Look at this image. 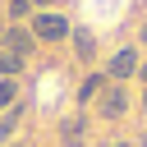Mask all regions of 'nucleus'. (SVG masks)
I'll use <instances>...</instances> for the list:
<instances>
[{"label":"nucleus","instance_id":"nucleus-1","mask_svg":"<svg viewBox=\"0 0 147 147\" xmlns=\"http://www.w3.org/2000/svg\"><path fill=\"white\" fill-rule=\"evenodd\" d=\"M28 28H32L37 46H60V41H69V32H74L69 14H60V9H37V14L28 18Z\"/></svg>","mask_w":147,"mask_h":147},{"label":"nucleus","instance_id":"nucleus-2","mask_svg":"<svg viewBox=\"0 0 147 147\" xmlns=\"http://www.w3.org/2000/svg\"><path fill=\"white\" fill-rule=\"evenodd\" d=\"M92 110H96L106 124L124 119V115H129V87H124V83H106V87H101V96L92 101Z\"/></svg>","mask_w":147,"mask_h":147},{"label":"nucleus","instance_id":"nucleus-3","mask_svg":"<svg viewBox=\"0 0 147 147\" xmlns=\"http://www.w3.org/2000/svg\"><path fill=\"white\" fill-rule=\"evenodd\" d=\"M0 51H14V55H23V60H32V55H37L32 28H28V23H5V28H0Z\"/></svg>","mask_w":147,"mask_h":147},{"label":"nucleus","instance_id":"nucleus-4","mask_svg":"<svg viewBox=\"0 0 147 147\" xmlns=\"http://www.w3.org/2000/svg\"><path fill=\"white\" fill-rule=\"evenodd\" d=\"M138 64H142L138 46H119V51H115V55L106 60V69H101V74H106L110 83H129V78L138 74Z\"/></svg>","mask_w":147,"mask_h":147},{"label":"nucleus","instance_id":"nucleus-5","mask_svg":"<svg viewBox=\"0 0 147 147\" xmlns=\"http://www.w3.org/2000/svg\"><path fill=\"white\" fill-rule=\"evenodd\" d=\"M60 142H64V147H83V142H87V115L60 119Z\"/></svg>","mask_w":147,"mask_h":147},{"label":"nucleus","instance_id":"nucleus-6","mask_svg":"<svg viewBox=\"0 0 147 147\" xmlns=\"http://www.w3.org/2000/svg\"><path fill=\"white\" fill-rule=\"evenodd\" d=\"M69 41H74L78 64H96V37H92L87 28H74V32H69Z\"/></svg>","mask_w":147,"mask_h":147},{"label":"nucleus","instance_id":"nucleus-7","mask_svg":"<svg viewBox=\"0 0 147 147\" xmlns=\"http://www.w3.org/2000/svg\"><path fill=\"white\" fill-rule=\"evenodd\" d=\"M106 83H110V78H106L101 69H92V74H87V78L78 83V92H74V101H78V106H92V101L101 96V87H106Z\"/></svg>","mask_w":147,"mask_h":147},{"label":"nucleus","instance_id":"nucleus-8","mask_svg":"<svg viewBox=\"0 0 147 147\" xmlns=\"http://www.w3.org/2000/svg\"><path fill=\"white\" fill-rule=\"evenodd\" d=\"M28 69V60L23 55H14V51H0V78H18Z\"/></svg>","mask_w":147,"mask_h":147},{"label":"nucleus","instance_id":"nucleus-9","mask_svg":"<svg viewBox=\"0 0 147 147\" xmlns=\"http://www.w3.org/2000/svg\"><path fill=\"white\" fill-rule=\"evenodd\" d=\"M9 106H18V78H0V115Z\"/></svg>","mask_w":147,"mask_h":147},{"label":"nucleus","instance_id":"nucleus-10","mask_svg":"<svg viewBox=\"0 0 147 147\" xmlns=\"http://www.w3.org/2000/svg\"><path fill=\"white\" fill-rule=\"evenodd\" d=\"M18 119H23V106H9V110L0 115V142H5V138L18 129Z\"/></svg>","mask_w":147,"mask_h":147},{"label":"nucleus","instance_id":"nucleus-11","mask_svg":"<svg viewBox=\"0 0 147 147\" xmlns=\"http://www.w3.org/2000/svg\"><path fill=\"white\" fill-rule=\"evenodd\" d=\"M37 9H32V0H9V18L14 23H23V18H32Z\"/></svg>","mask_w":147,"mask_h":147},{"label":"nucleus","instance_id":"nucleus-12","mask_svg":"<svg viewBox=\"0 0 147 147\" xmlns=\"http://www.w3.org/2000/svg\"><path fill=\"white\" fill-rule=\"evenodd\" d=\"M64 0H32V9H60Z\"/></svg>","mask_w":147,"mask_h":147},{"label":"nucleus","instance_id":"nucleus-13","mask_svg":"<svg viewBox=\"0 0 147 147\" xmlns=\"http://www.w3.org/2000/svg\"><path fill=\"white\" fill-rule=\"evenodd\" d=\"M138 41H142V46H147V23H142V28H138Z\"/></svg>","mask_w":147,"mask_h":147},{"label":"nucleus","instance_id":"nucleus-14","mask_svg":"<svg viewBox=\"0 0 147 147\" xmlns=\"http://www.w3.org/2000/svg\"><path fill=\"white\" fill-rule=\"evenodd\" d=\"M138 106H142V110H147V83H142V96H138Z\"/></svg>","mask_w":147,"mask_h":147},{"label":"nucleus","instance_id":"nucleus-15","mask_svg":"<svg viewBox=\"0 0 147 147\" xmlns=\"http://www.w3.org/2000/svg\"><path fill=\"white\" fill-rule=\"evenodd\" d=\"M138 74H142V83H147V60H142V64H138Z\"/></svg>","mask_w":147,"mask_h":147},{"label":"nucleus","instance_id":"nucleus-16","mask_svg":"<svg viewBox=\"0 0 147 147\" xmlns=\"http://www.w3.org/2000/svg\"><path fill=\"white\" fill-rule=\"evenodd\" d=\"M106 147H129V142H106Z\"/></svg>","mask_w":147,"mask_h":147},{"label":"nucleus","instance_id":"nucleus-17","mask_svg":"<svg viewBox=\"0 0 147 147\" xmlns=\"http://www.w3.org/2000/svg\"><path fill=\"white\" fill-rule=\"evenodd\" d=\"M138 147H147V133H142V142H138Z\"/></svg>","mask_w":147,"mask_h":147},{"label":"nucleus","instance_id":"nucleus-18","mask_svg":"<svg viewBox=\"0 0 147 147\" xmlns=\"http://www.w3.org/2000/svg\"><path fill=\"white\" fill-rule=\"evenodd\" d=\"M5 147H23V142H5Z\"/></svg>","mask_w":147,"mask_h":147}]
</instances>
